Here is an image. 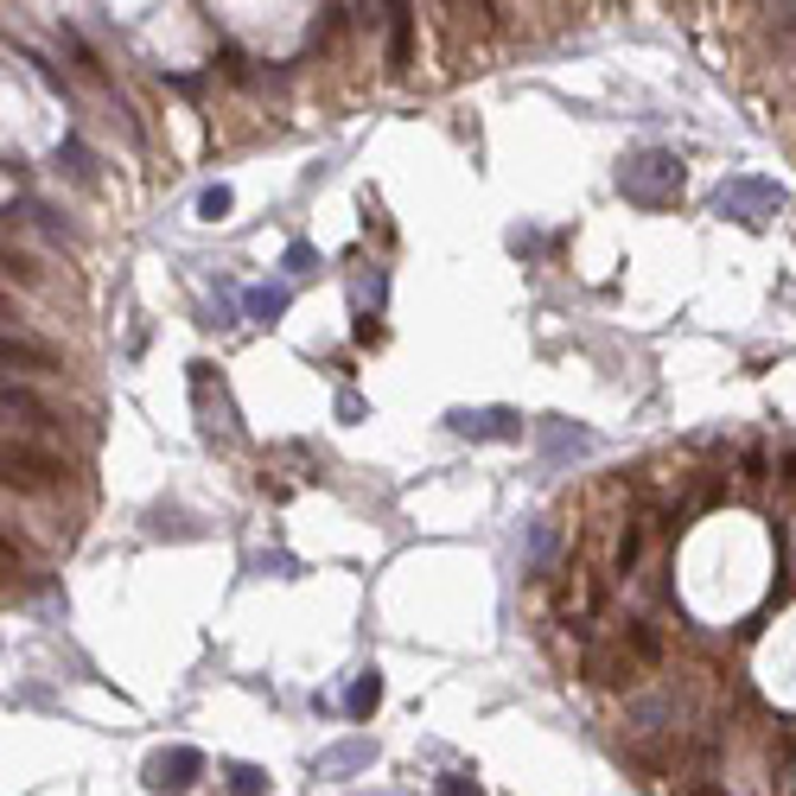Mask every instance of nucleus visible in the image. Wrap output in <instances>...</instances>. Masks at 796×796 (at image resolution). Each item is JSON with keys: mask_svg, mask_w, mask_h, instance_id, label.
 Wrapping results in <instances>:
<instances>
[{"mask_svg": "<svg viewBox=\"0 0 796 796\" xmlns=\"http://www.w3.org/2000/svg\"><path fill=\"white\" fill-rule=\"evenodd\" d=\"M376 796H395V790H376Z\"/></svg>", "mask_w": 796, "mask_h": 796, "instance_id": "25", "label": "nucleus"}, {"mask_svg": "<svg viewBox=\"0 0 796 796\" xmlns=\"http://www.w3.org/2000/svg\"><path fill=\"white\" fill-rule=\"evenodd\" d=\"M714 210L720 217H733V224H745V230H765L771 217L784 210V185L758 179V173H733V179H720Z\"/></svg>", "mask_w": 796, "mask_h": 796, "instance_id": "2", "label": "nucleus"}, {"mask_svg": "<svg viewBox=\"0 0 796 796\" xmlns=\"http://www.w3.org/2000/svg\"><path fill=\"white\" fill-rule=\"evenodd\" d=\"M383 293H389V275H383V268L358 275V319H370V312L383 307Z\"/></svg>", "mask_w": 796, "mask_h": 796, "instance_id": "14", "label": "nucleus"}, {"mask_svg": "<svg viewBox=\"0 0 796 796\" xmlns=\"http://www.w3.org/2000/svg\"><path fill=\"white\" fill-rule=\"evenodd\" d=\"M510 249H516V256H536L541 236H536V230H510Z\"/></svg>", "mask_w": 796, "mask_h": 796, "instance_id": "22", "label": "nucleus"}, {"mask_svg": "<svg viewBox=\"0 0 796 796\" xmlns=\"http://www.w3.org/2000/svg\"><path fill=\"white\" fill-rule=\"evenodd\" d=\"M389 32H395L389 58H395V71H402V64H409V32H414V13H409V7H389Z\"/></svg>", "mask_w": 796, "mask_h": 796, "instance_id": "16", "label": "nucleus"}, {"mask_svg": "<svg viewBox=\"0 0 796 796\" xmlns=\"http://www.w3.org/2000/svg\"><path fill=\"white\" fill-rule=\"evenodd\" d=\"M618 192L643 210L675 205V198H682V159L669 154V147H643V154H631L618 166Z\"/></svg>", "mask_w": 796, "mask_h": 796, "instance_id": "1", "label": "nucleus"}, {"mask_svg": "<svg viewBox=\"0 0 796 796\" xmlns=\"http://www.w3.org/2000/svg\"><path fill=\"white\" fill-rule=\"evenodd\" d=\"M256 573H275V580H293L300 567H293V555H281V548H275V555H256Z\"/></svg>", "mask_w": 796, "mask_h": 796, "instance_id": "20", "label": "nucleus"}, {"mask_svg": "<svg viewBox=\"0 0 796 796\" xmlns=\"http://www.w3.org/2000/svg\"><path fill=\"white\" fill-rule=\"evenodd\" d=\"M446 427L459 440H523V414L516 409H453Z\"/></svg>", "mask_w": 796, "mask_h": 796, "instance_id": "6", "label": "nucleus"}, {"mask_svg": "<svg viewBox=\"0 0 796 796\" xmlns=\"http://www.w3.org/2000/svg\"><path fill=\"white\" fill-rule=\"evenodd\" d=\"M192 402L205 414V434H236V409L224 395V383L210 389V363H192Z\"/></svg>", "mask_w": 796, "mask_h": 796, "instance_id": "7", "label": "nucleus"}, {"mask_svg": "<svg viewBox=\"0 0 796 796\" xmlns=\"http://www.w3.org/2000/svg\"><path fill=\"white\" fill-rule=\"evenodd\" d=\"M376 707H383V675H376V669H358V682H351V694H344V714L370 720Z\"/></svg>", "mask_w": 796, "mask_h": 796, "instance_id": "10", "label": "nucleus"}, {"mask_svg": "<svg viewBox=\"0 0 796 796\" xmlns=\"http://www.w3.org/2000/svg\"><path fill=\"white\" fill-rule=\"evenodd\" d=\"M624 643H631V650H638L643 663H657V657H663V638H657V631H650V624H624Z\"/></svg>", "mask_w": 796, "mask_h": 796, "instance_id": "17", "label": "nucleus"}, {"mask_svg": "<svg viewBox=\"0 0 796 796\" xmlns=\"http://www.w3.org/2000/svg\"><path fill=\"white\" fill-rule=\"evenodd\" d=\"M536 446L548 465H567V459H587V453H599V434L592 427H573V421H561V414H541L536 421Z\"/></svg>", "mask_w": 796, "mask_h": 796, "instance_id": "5", "label": "nucleus"}, {"mask_svg": "<svg viewBox=\"0 0 796 796\" xmlns=\"http://www.w3.org/2000/svg\"><path fill=\"white\" fill-rule=\"evenodd\" d=\"M281 268H287V281H312V275H319V249H312V242H287Z\"/></svg>", "mask_w": 796, "mask_h": 796, "instance_id": "11", "label": "nucleus"}, {"mask_svg": "<svg viewBox=\"0 0 796 796\" xmlns=\"http://www.w3.org/2000/svg\"><path fill=\"white\" fill-rule=\"evenodd\" d=\"M141 777H147L154 796H185L198 777H205V752H198V745H159Z\"/></svg>", "mask_w": 796, "mask_h": 796, "instance_id": "3", "label": "nucleus"}, {"mask_svg": "<svg viewBox=\"0 0 796 796\" xmlns=\"http://www.w3.org/2000/svg\"><path fill=\"white\" fill-rule=\"evenodd\" d=\"M166 529H173V536H198V529H192L179 510H154V536H166Z\"/></svg>", "mask_w": 796, "mask_h": 796, "instance_id": "21", "label": "nucleus"}, {"mask_svg": "<svg viewBox=\"0 0 796 796\" xmlns=\"http://www.w3.org/2000/svg\"><path fill=\"white\" fill-rule=\"evenodd\" d=\"M548 548H555V529H548V523H529V567H548Z\"/></svg>", "mask_w": 796, "mask_h": 796, "instance_id": "18", "label": "nucleus"}, {"mask_svg": "<svg viewBox=\"0 0 796 796\" xmlns=\"http://www.w3.org/2000/svg\"><path fill=\"white\" fill-rule=\"evenodd\" d=\"M287 307H293V281H256L242 293V312H249L256 325H281Z\"/></svg>", "mask_w": 796, "mask_h": 796, "instance_id": "9", "label": "nucleus"}, {"mask_svg": "<svg viewBox=\"0 0 796 796\" xmlns=\"http://www.w3.org/2000/svg\"><path fill=\"white\" fill-rule=\"evenodd\" d=\"M376 765V740H338L312 758V777H351V771Z\"/></svg>", "mask_w": 796, "mask_h": 796, "instance_id": "8", "label": "nucleus"}, {"mask_svg": "<svg viewBox=\"0 0 796 796\" xmlns=\"http://www.w3.org/2000/svg\"><path fill=\"white\" fill-rule=\"evenodd\" d=\"M224 784H230V796H268V771L261 765H230Z\"/></svg>", "mask_w": 796, "mask_h": 796, "instance_id": "12", "label": "nucleus"}, {"mask_svg": "<svg viewBox=\"0 0 796 796\" xmlns=\"http://www.w3.org/2000/svg\"><path fill=\"white\" fill-rule=\"evenodd\" d=\"M587 675H592V682H624V675H631V663H624V657H612V650H587Z\"/></svg>", "mask_w": 796, "mask_h": 796, "instance_id": "15", "label": "nucleus"}, {"mask_svg": "<svg viewBox=\"0 0 796 796\" xmlns=\"http://www.w3.org/2000/svg\"><path fill=\"white\" fill-rule=\"evenodd\" d=\"M682 796H726V790H720L714 777H701V784H689V790H682Z\"/></svg>", "mask_w": 796, "mask_h": 796, "instance_id": "24", "label": "nucleus"}, {"mask_svg": "<svg viewBox=\"0 0 796 796\" xmlns=\"http://www.w3.org/2000/svg\"><path fill=\"white\" fill-rule=\"evenodd\" d=\"M338 414H344V421H363V395H351V389H344V395H338Z\"/></svg>", "mask_w": 796, "mask_h": 796, "instance_id": "23", "label": "nucleus"}, {"mask_svg": "<svg viewBox=\"0 0 796 796\" xmlns=\"http://www.w3.org/2000/svg\"><path fill=\"white\" fill-rule=\"evenodd\" d=\"M434 796H485V790H478V777H465V771H446V777L434 784Z\"/></svg>", "mask_w": 796, "mask_h": 796, "instance_id": "19", "label": "nucleus"}, {"mask_svg": "<svg viewBox=\"0 0 796 796\" xmlns=\"http://www.w3.org/2000/svg\"><path fill=\"white\" fill-rule=\"evenodd\" d=\"M64 478V459L45 453V446H32V440H7V485L13 490H45Z\"/></svg>", "mask_w": 796, "mask_h": 796, "instance_id": "4", "label": "nucleus"}, {"mask_svg": "<svg viewBox=\"0 0 796 796\" xmlns=\"http://www.w3.org/2000/svg\"><path fill=\"white\" fill-rule=\"evenodd\" d=\"M230 210H236V192H230V185H205V192H198V217H205V224H224Z\"/></svg>", "mask_w": 796, "mask_h": 796, "instance_id": "13", "label": "nucleus"}]
</instances>
